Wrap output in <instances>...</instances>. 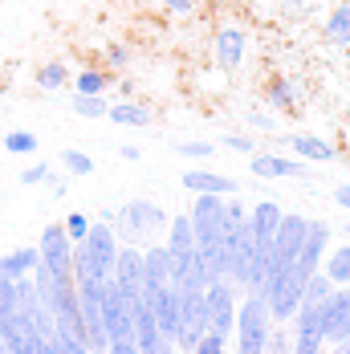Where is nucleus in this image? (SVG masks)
Wrapping results in <instances>:
<instances>
[{
    "mask_svg": "<svg viewBox=\"0 0 350 354\" xmlns=\"http://www.w3.org/2000/svg\"><path fill=\"white\" fill-rule=\"evenodd\" d=\"M114 257H118V236H114V228H110L106 220L90 224V232L73 245V281L110 277Z\"/></svg>",
    "mask_w": 350,
    "mask_h": 354,
    "instance_id": "1",
    "label": "nucleus"
},
{
    "mask_svg": "<svg viewBox=\"0 0 350 354\" xmlns=\"http://www.w3.org/2000/svg\"><path fill=\"white\" fill-rule=\"evenodd\" d=\"M110 228H114L118 245H159V232L167 228V212L151 200H131L114 212Z\"/></svg>",
    "mask_w": 350,
    "mask_h": 354,
    "instance_id": "2",
    "label": "nucleus"
},
{
    "mask_svg": "<svg viewBox=\"0 0 350 354\" xmlns=\"http://www.w3.org/2000/svg\"><path fill=\"white\" fill-rule=\"evenodd\" d=\"M273 330V314H269V301L261 293H245L237 301V354H261L265 351V338Z\"/></svg>",
    "mask_w": 350,
    "mask_h": 354,
    "instance_id": "3",
    "label": "nucleus"
},
{
    "mask_svg": "<svg viewBox=\"0 0 350 354\" xmlns=\"http://www.w3.org/2000/svg\"><path fill=\"white\" fill-rule=\"evenodd\" d=\"M306 228H310L306 216L281 212V224H277V232H273V265H269L265 281H269V277H281V273H289V265L297 261V248H302V241H306Z\"/></svg>",
    "mask_w": 350,
    "mask_h": 354,
    "instance_id": "4",
    "label": "nucleus"
},
{
    "mask_svg": "<svg viewBox=\"0 0 350 354\" xmlns=\"http://www.w3.org/2000/svg\"><path fill=\"white\" fill-rule=\"evenodd\" d=\"M241 289L228 281V277H216L208 281L204 289V301H208V330L212 334H220V338H232V330H237V297Z\"/></svg>",
    "mask_w": 350,
    "mask_h": 354,
    "instance_id": "5",
    "label": "nucleus"
},
{
    "mask_svg": "<svg viewBox=\"0 0 350 354\" xmlns=\"http://www.w3.org/2000/svg\"><path fill=\"white\" fill-rule=\"evenodd\" d=\"M317 318H322V338L326 346H338L350 338V285H338L326 293V301L317 306Z\"/></svg>",
    "mask_w": 350,
    "mask_h": 354,
    "instance_id": "6",
    "label": "nucleus"
},
{
    "mask_svg": "<svg viewBox=\"0 0 350 354\" xmlns=\"http://www.w3.org/2000/svg\"><path fill=\"white\" fill-rule=\"evenodd\" d=\"M326 245H330V224H326V220H310V228H306V241H302V248H297V261L289 265V277H293L297 285H306V281L317 273V269H322Z\"/></svg>",
    "mask_w": 350,
    "mask_h": 354,
    "instance_id": "7",
    "label": "nucleus"
},
{
    "mask_svg": "<svg viewBox=\"0 0 350 354\" xmlns=\"http://www.w3.org/2000/svg\"><path fill=\"white\" fill-rule=\"evenodd\" d=\"M37 252H41V261L49 265V273H53L57 281H73V241L66 236L62 224H49V228L37 236Z\"/></svg>",
    "mask_w": 350,
    "mask_h": 354,
    "instance_id": "8",
    "label": "nucleus"
},
{
    "mask_svg": "<svg viewBox=\"0 0 350 354\" xmlns=\"http://www.w3.org/2000/svg\"><path fill=\"white\" fill-rule=\"evenodd\" d=\"M110 281L122 297H142V248L139 245H118Z\"/></svg>",
    "mask_w": 350,
    "mask_h": 354,
    "instance_id": "9",
    "label": "nucleus"
},
{
    "mask_svg": "<svg viewBox=\"0 0 350 354\" xmlns=\"http://www.w3.org/2000/svg\"><path fill=\"white\" fill-rule=\"evenodd\" d=\"M102 326H106V338H110V342H114V338H131V330H135L131 297H122L110 277H106V285H102Z\"/></svg>",
    "mask_w": 350,
    "mask_h": 354,
    "instance_id": "10",
    "label": "nucleus"
},
{
    "mask_svg": "<svg viewBox=\"0 0 350 354\" xmlns=\"http://www.w3.org/2000/svg\"><path fill=\"white\" fill-rule=\"evenodd\" d=\"M289 322H293V326H289V334H293V354H322L326 338H322V318H317V306L302 301V306H297V314H293Z\"/></svg>",
    "mask_w": 350,
    "mask_h": 354,
    "instance_id": "11",
    "label": "nucleus"
},
{
    "mask_svg": "<svg viewBox=\"0 0 350 354\" xmlns=\"http://www.w3.org/2000/svg\"><path fill=\"white\" fill-rule=\"evenodd\" d=\"M142 297H147V306H151L155 326H159V330L175 342V334H179V293L167 285V289H147Z\"/></svg>",
    "mask_w": 350,
    "mask_h": 354,
    "instance_id": "12",
    "label": "nucleus"
},
{
    "mask_svg": "<svg viewBox=\"0 0 350 354\" xmlns=\"http://www.w3.org/2000/svg\"><path fill=\"white\" fill-rule=\"evenodd\" d=\"M248 171H252V176H261V179H306V176H310V167H306V163H293V159L273 155V151H252Z\"/></svg>",
    "mask_w": 350,
    "mask_h": 354,
    "instance_id": "13",
    "label": "nucleus"
},
{
    "mask_svg": "<svg viewBox=\"0 0 350 354\" xmlns=\"http://www.w3.org/2000/svg\"><path fill=\"white\" fill-rule=\"evenodd\" d=\"M172 285V252L163 245L142 248V293L147 289H167Z\"/></svg>",
    "mask_w": 350,
    "mask_h": 354,
    "instance_id": "14",
    "label": "nucleus"
},
{
    "mask_svg": "<svg viewBox=\"0 0 350 354\" xmlns=\"http://www.w3.org/2000/svg\"><path fill=\"white\" fill-rule=\"evenodd\" d=\"M216 66H220V70H228V73L245 66V29L224 25V29L216 33Z\"/></svg>",
    "mask_w": 350,
    "mask_h": 354,
    "instance_id": "15",
    "label": "nucleus"
},
{
    "mask_svg": "<svg viewBox=\"0 0 350 354\" xmlns=\"http://www.w3.org/2000/svg\"><path fill=\"white\" fill-rule=\"evenodd\" d=\"M183 187L196 196H237V179L220 176V171H204V167L183 171Z\"/></svg>",
    "mask_w": 350,
    "mask_h": 354,
    "instance_id": "16",
    "label": "nucleus"
},
{
    "mask_svg": "<svg viewBox=\"0 0 350 354\" xmlns=\"http://www.w3.org/2000/svg\"><path fill=\"white\" fill-rule=\"evenodd\" d=\"M167 252H172V261H183V257H192L196 252V232H192V220L187 212L172 216V224H167Z\"/></svg>",
    "mask_w": 350,
    "mask_h": 354,
    "instance_id": "17",
    "label": "nucleus"
},
{
    "mask_svg": "<svg viewBox=\"0 0 350 354\" xmlns=\"http://www.w3.org/2000/svg\"><path fill=\"white\" fill-rule=\"evenodd\" d=\"M37 261H41L37 245H29V248H12V252H4V257H0V277H8V281H17V277H29Z\"/></svg>",
    "mask_w": 350,
    "mask_h": 354,
    "instance_id": "18",
    "label": "nucleus"
},
{
    "mask_svg": "<svg viewBox=\"0 0 350 354\" xmlns=\"http://www.w3.org/2000/svg\"><path fill=\"white\" fill-rule=\"evenodd\" d=\"M289 147H293L302 159H314V163H334V159H338V151L326 139H317V135H289Z\"/></svg>",
    "mask_w": 350,
    "mask_h": 354,
    "instance_id": "19",
    "label": "nucleus"
},
{
    "mask_svg": "<svg viewBox=\"0 0 350 354\" xmlns=\"http://www.w3.org/2000/svg\"><path fill=\"white\" fill-rule=\"evenodd\" d=\"M322 273L330 285H350V245L334 248L330 257H322Z\"/></svg>",
    "mask_w": 350,
    "mask_h": 354,
    "instance_id": "20",
    "label": "nucleus"
},
{
    "mask_svg": "<svg viewBox=\"0 0 350 354\" xmlns=\"http://www.w3.org/2000/svg\"><path fill=\"white\" fill-rule=\"evenodd\" d=\"M106 118L118 122V127H151V110L142 102H118V106L106 110Z\"/></svg>",
    "mask_w": 350,
    "mask_h": 354,
    "instance_id": "21",
    "label": "nucleus"
},
{
    "mask_svg": "<svg viewBox=\"0 0 350 354\" xmlns=\"http://www.w3.org/2000/svg\"><path fill=\"white\" fill-rule=\"evenodd\" d=\"M326 37H330V45H350V0L330 12V21H326Z\"/></svg>",
    "mask_w": 350,
    "mask_h": 354,
    "instance_id": "22",
    "label": "nucleus"
},
{
    "mask_svg": "<svg viewBox=\"0 0 350 354\" xmlns=\"http://www.w3.org/2000/svg\"><path fill=\"white\" fill-rule=\"evenodd\" d=\"M297 94H302V90H297V82L277 77V82L269 86V98H265V102H269V106H277V110H289V106H297Z\"/></svg>",
    "mask_w": 350,
    "mask_h": 354,
    "instance_id": "23",
    "label": "nucleus"
},
{
    "mask_svg": "<svg viewBox=\"0 0 350 354\" xmlns=\"http://www.w3.org/2000/svg\"><path fill=\"white\" fill-rule=\"evenodd\" d=\"M110 77L102 70H77L73 73V94H106Z\"/></svg>",
    "mask_w": 350,
    "mask_h": 354,
    "instance_id": "24",
    "label": "nucleus"
},
{
    "mask_svg": "<svg viewBox=\"0 0 350 354\" xmlns=\"http://www.w3.org/2000/svg\"><path fill=\"white\" fill-rule=\"evenodd\" d=\"M37 86H41V90H62V86H70V66H66V62L41 66V70H37Z\"/></svg>",
    "mask_w": 350,
    "mask_h": 354,
    "instance_id": "25",
    "label": "nucleus"
},
{
    "mask_svg": "<svg viewBox=\"0 0 350 354\" xmlns=\"http://www.w3.org/2000/svg\"><path fill=\"white\" fill-rule=\"evenodd\" d=\"M70 106H73V114H82V118H106L110 102H106L102 94H73Z\"/></svg>",
    "mask_w": 350,
    "mask_h": 354,
    "instance_id": "26",
    "label": "nucleus"
},
{
    "mask_svg": "<svg viewBox=\"0 0 350 354\" xmlns=\"http://www.w3.org/2000/svg\"><path fill=\"white\" fill-rule=\"evenodd\" d=\"M57 163H62L70 176H94V159H90L86 151H77V147H66V151L57 155Z\"/></svg>",
    "mask_w": 350,
    "mask_h": 354,
    "instance_id": "27",
    "label": "nucleus"
},
{
    "mask_svg": "<svg viewBox=\"0 0 350 354\" xmlns=\"http://www.w3.org/2000/svg\"><path fill=\"white\" fill-rule=\"evenodd\" d=\"M261 354H293V334H289V326H285V322H273V330H269L265 351H261Z\"/></svg>",
    "mask_w": 350,
    "mask_h": 354,
    "instance_id": "28",
    "label": "nucleus"
},
{
    "mask_svg": "<svg viewBox=\"0 0 350 354\" xmlns=\"http://www.w3.org/2000/svg\"><path fill=\"white\" fill-rule=\"evenodd\" d=\"M4 151H8V155H33L37 135L33 131H8V135H4Z\"/></svg>",
    "mask_w": 350,
    "mask_h": 354,
    "instance_id": "29",
    "label": "nucleus"
},
{
    "mask_svg": "<svg viewBox=\"0 0 350 354\" xmlns=\"http://www.w3.org/2000/svg\"><path fill=\"white\" fill-rule=\"evenodd\" d=\"M21 310V297H17V281H8V277H0V326L12 318Z\"/></svg>",
    "mask_w": 350,
    "mask_h": 354,
    "instance_id": "30",
    "label": "nucleus"
},
{
    "mask_svg": "<svg viewBox=\"0 0 350 354\" xmlns=\"http://www.w3.org/2000/svg\"><path fill=\"white\" fill-rule=\"evenodd\" d=\"M192 354H228V338H220V334H200V342L192 346Z\"/></svg>",
    "mask_w": 350,
    "mask_h": 354,
    "instance_id": "31",
    "label": "nucleus"
},
{
    "mask_svg": "<svg viewBox=\"0 0 350 354\" xmlns=\"http://www.w3.org/2000/svg\"><path fill=\"white\" fill-rule=\"evenodd\" d=\"M245 220H248L245 200H237V196L228 200V196H224V224H228V228H237V224H245Z\"/></svg>",
    "mask_w": 350,
    "mask_h": 354,
    "instance_id": "32",
    "label": "nucleus"
},
{
    "mask_svg": "<svg viewBox=\"0 0 350 354\" xmlns=\"http://www.w3.org/2000/svg\"><path fill=\"white\" fill-rule=\"evenodd\" d=\"M62 228H66V236H70L73 245H77V241L90 232V216H86V212H70V220H66Z\"/></svg>",
    "mask_w": 350,
    "mask_h": 354,
    "instance_id": "33",
    "label": "nucleus"
},
{
    "mask_svg": "<svg viewBox=\"0 0 350 354\" xmlns=\"http://www.w3.org/2000/svg\"><path fill=\"white\" fill-rule=\"evenodd\" d=\"M49 179H53V167H49V163H33V167L21 171V183H25V187H33V183H49Z\"/></svg>",
    "mask_w": 350,
    "mask_h": 354,
    "instance_id": "34",
    "label": "nucleus"
},
{
    "mask_svg": "<svg viewBox=\"0 0 350 354\" xmlns=\"http://www.w3.org/2000/svg\"><path fill=\"white\" fill-rule=\"evenodd\" d=\"M106 66L127 70V66H131V49H127V45H106Z\"/></svg>",
    "mask_w": 350,
    "mask_h": 354,
    "instance_id": "35",
    "label": "nucleus"
},
{
    "mask_svg": "<svg viewBox=\"0 0 350 354\" xmlns=\"http://www.w3.org/2000/svg\"><path fill=\"white\" fill-rule=\"evenodd\" d=\"M212 142H179V155L183 159H212Z\"/></svg>",
    "mask_w": 350,
    "mask_h": 354,
    "instance_id": "36",
    "label": "nucleus"
},
{
    "mask_svg": "<svg viewBox=\"0 0 350 354\" xmlns=\"http://www.w3.org/2000/svg\"><path fill=\"white\" fill-rule=\"evenodd\" d=\"M53 354H90L86 342H73V338H62V334H53Z\"/></svg>",
    "mask_w": 350,
    "mask_h": 354,
    "instance_id": "37",
    "label": "nucleus"
},
{
    "mask_svg": "<svg viewBox=\"0 0 350 354\" xmlns=\"http://www.w3.org/2000/svg\"><path fill=\"white\" fill-rule=\"evenodd\" d=\"M220 147H228V151H245V155H252V139H248V135H224V139H220Z\"/></svg>",
    "mask_w": 350,
    "mask_h": 354,
    "instance_id": "38",
    "label": "nucleus"
},
{
    "mask_svg": "<svg viewBox=\"0 0 350 354\" xmlns=\"http://www.w3.org/2000/svg\"><path fill=\"white\" fill-rule=\"evenodd\" d=\"M106 354H139V346H135V338H114L106 346Z\"/></svg>",
    "mask_w": 350,
    "mask_h": 354,
    "instance_id": "39",
    "label": "nucleus"
},
{
    "mask_svg": "<svg viewBox=\"0 0 350 354\" xmlns=\"http://www.w3.org/2000/svg\"><path fill=\"white\" fill-rule=\"evenodd\" d=\"M163 4H167L172 12H192V8H196V0H163Z\"/></svg>",
    "mask_w": 350,
    "mask_h": 354,
    "instance_id": "40",
    "label": "nucleus"
},
{
    "mask_svg": "<svg viewBox=\"0 0 350 354\" xmlns=\"http://www.w3.org/2000/svg\"><path fill=\"white\" fill-rule=\"evenodd\" d=\"M248 122H252V127H265V131L273 127V118H269V114H261V110H252V114H248Z\"/></svg>",
    "mask_w": 350,
    "mask_h": 354,
    "instance_id": "41",
    "label": "nucleus"
},
{
    "mask_svg": "<svg viewBox=\"0 0 350 354\" xmlns=\"http://www.w3.org/2000/svg\"><path fill=\"white\" fill-rule=\"evenodd\" d=\"M118 155H122V159H131V163H139V147H135V142H122V147H118Z\"/></svg>",
    "mask_w": 350,
    "mask_h": 354,
    "instance_id": "42",
    "label": "nucleus"
},
{
    "mask_svg": "<svg viewBox=\"0 0 350 354\" xmlns=\"http://www.w3.org/2000/svg\"><path fill=\"white\" fill-rule=\"evenodd\" d=\"M334 200H338L342 208H350V183H338V187H334Z\"/></svg>",
    "mask_w": 350,
    "mask_h": 354,
    "instance_id": "43",
    "label": "nucleus"
},
{
    "mask_svg": "<svg viewBox=\"0 0 350 354\" xmlns=\"http://www.w3.org/2000/svg\"><path fill=\"white\" fill-rule=\"evenodd\" d=\"M334 354H350V338H347V342H338V346H334Z\"/></svg>",
    "mask_w": 350,
    "mask_h": 354,
    "instance_id": "44",
    "label": "nucleus"
},
{
    "mask_svg": "<svg viewBox=\"0 0 350 354\" xmlns=\"http://www.w3.org/2000/svg\"><path fill=\"white\" fill-rule=\"evenodd\" d=\"M347 142H350V131H347Z\"/></svg>",
    "mask_w": 350,
    "mask_h": 354,
    "instance_id": "45",
    "label": "nucleus"
},
{
    "mask_svg": "<svg viewBox=\"0 0 350 354\" xmlns=\"http://www.w3.org/2000/svg\"><path fill=\"white\" fill-rule=\"evenodd\" d=\"M347 232H350V228H347Z\"/></svg>",
    "mask_w": 350,
    "mask_h": 354,
    "instance_id": "46",
    "label": "nucleus"
}]
</instances>
